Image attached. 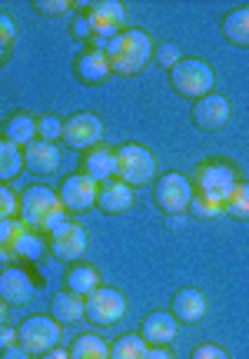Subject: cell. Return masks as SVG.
I'll list each match as a JSON object with an SVG mask.
<instances>
[{
    "instance_id": "obj_1",
    "label": "cell",
    "mask_w": 249,
    "mask_h": 359,
    "mask_svg": "<svg viewBox=\"0 0 249 359\" xmlns=\"http://www.w3.org/2000/svg\"><path fill=\"white\" fill-rule=\"evenodd\" d=\"M153 57V40L150 34L136 30V27H127L120 30L117 37L106 43V64H110V74H120V77H136Z\"/></svg>"
},
{
    "instance_id": "obj_2",
    "label": "cell",
    "mask_w": 249,
    "mask_h": 359,
    "mask_svg": "<svg viewBox=\"0 0 249 359\" xmlns=\"http://www.w3.org/2000/svg\"><path fill=\"white\" fill-rule=\"evenodd\" d=\"M17 219L37 233H50L66 219V210H64V203H60V196H57L50 187L34 183V187H27V190L20 193Z\"/></svg>"
},
{
    "instance_id": "obj_3",
    "label": "cell",
    "mask_w": 249,
    "mask_h": 359,
    "mask_svg": "<svg viewBox=\"0 0 249 359\" xmlns=\"http://www.w3.org/2000/svg\"><path fill=\"white\" fill-rule=\"evenodd\" d=\"M216 74H213L210 60H199V57H183L180 64L170 70V87L173 93H180L183 100H199L213 93Z\"/></svg>"
},
{
    "instance_id": "obj_4",
    "label": "cell",
    "mask_w": 249,
    "mask_h": 359,
    "mask_svg": "<svg viewBox=\"0 0 249 359\" xmlns=\"http://www.w3.org/2000/svg\"><path fill=\"white\" fill-rule=\"evenodd\" d=\"M157 177V156L143 143H120L117 147V180H123L130 190L146 187Z\"/></svg>"
},
{
    "instance_id": "obj_5",
    "label": "cell",
    "mask_w": 249,
    "mask_h": 359,
    "mask_svg": "<svg viewBox=\"0 0 249 359\" xmlns=\"http://www.w3.org/2000/svg\"><path fill=\"white\" fill-rule=\"evenodd\" d=\"M190 183H193V193L210 196V200H216V203H226L229 193H233V187L239 183V177L226 160H206V163H199V167L193 170Z\"/></svg>"
},
{
    "instance_id": "obj_6",
    "label": "cell",
    "mask_w": 249,
    "mask_h": 359,
    "mask_svg": "<svg viewBox=\"0 0 249 359\" xmlns=\"http://www.w3.org/2000/svg\"><path fill=\"white\" fill-rule=\"evenodd\" d=\"M153 203L166 217H186V210L193 203V183L183 173H159L153 180Z\"/></svg>"
},
{
    "instance_id": "obj_7",
    "label": "cell",
    "mask_w": 249,
    "mask_h": 359,
    "mask_svg": "<svg viewBox=\"0 0 249 359\" xmlns=\"http://www.w3.org/2000/svg\"><path fill=\"white\" fill-rule=\"evenodd\" d=\"M57 343H60V323L53 316H27L17 326V346L27 349L30 356H43L57 349Z\"/></svg>"
},
{
    "instance_id": "obj_8",
    "label": "cell",
    "mask_w": 249,
    "mask_h": 359,
    "mask_svg": "<svg viewBox=\"0 0 249 359\" xmlns=\"http://www.w3.org/2000/svg\"><path fill=\"white\" fill-rule=\"evenodd\" d=\"M127 316V299L113 286H100L83 299V320H90L93 326H117Z\"/></svg>"
},
{
    "instance_id": "obj_9",
    "label": "cell",
    "mask_w": 249,
    "mask_h": 359,
    "mask_svg": "<svg viewBox=\"0 0 249 359\" xmlns=\"http://www.w3.org/2000/svg\"><path fill=\"white\" fill-rule=\"evenodd\" d=\"M87 230L80 226L77 219H64L57 230L47 233V250H50L57 259H64V263H80V257L87 253Z\"/></svg>"
},
{
    "instance_id": "obj_10",
    "label": "cell",
    "mask_w": 249,
    "mask_h": 359,
    "mask_svg": "<svg viewBox=\"0 0 249 359\" xmlns=\"http://www.w3.org/2000/svg\"><path fill=\"white\" fill-rule=\"evenodd\" d=\"M60 140L66 143V147H73V150H90V147H97V143L104 140V120L97 114H90V110H83V114H73L64 120V137Z\"/></svg>"
},
{
    "instance_id": "obj_11",
    "label": "cell",
    "mask_w": 249,
    "mask_h": 359,
    "mask_svg": "<svg viewBox=\"0 0 249 359\" xmlns=\"http://www.w3.org/2000/svg\"><path fill=\"white\" fill-rule=\"evenodd\" d=\"M87 17H90V27H93V37H104V40H113L123 30L127 24V7L120 0H93L83 7Z\"/></svg>"
},
{
    "instance_id": "obj_12",
    "label": "cell",
    "mask_w": 249,
    "mask_h": 359,
    "mask_svg": "<svg viewBox=\"0 0 249 359\" xmlns=\"http://www.w3.org/2000/svg\"><path fill=\"white\" fill-rule=\"evenodd\" d=\"M60 203H64L66 213H87L97 206V183L90 177H83V173H73V177H66L60 183Z\"/></svg>"
},
{
    "instance_id": "obj_13",
    "label": "cell",
    "mask_w": 249,
    "mask_h": 359,
    "mask_svg": "<svg viewBox=\"0 0 249 359\" xmlns=\"http://www.w3.org/2000/svg\"><path fill=\"white\" fill-rule=\"evenodd\" d=\"M34 299V280L24 266H3L0 269V303L7 306H27Z\"/></svg>"
},
{
    "instance_id": "obj_14",
    "label": "cell",
    "mask_w": 249,
    "mask_h": 359,
    "mask_svg": "<svg viewBox=\"0 0 249 359\" xmlns=\"http://www.w3.org/2000/svg\"><path fill=\"white\" fill-rule=\"evenodd\" d=\"M226 120H229V100H226V97L206 93V97L193 100V123H197V130L216 133V130L226 127Z\"/></svg>"
},
{
    "instance_id": "obj_15",
    "label": "cell",
    "mask_w": 249,
    "mask_h": 359,
    "mask_svg": "<svg viewBox=\"0 0 249 359\" xmlns=\"http://www.w3.org/2000/svg\"><path fill=\"white\" fill-rule=\"evenodd\" d=\"M60 147L57 143H47V140H34L24 147V170L27 173H34V177H50L60 170Z\"/></svg>"
},
{
    "instance_id": "obj_16",
    "label": "cell",
    "mask_w": 249,
    "mask_h": 359,
    "mask_svg": "<svg viewBox=\"0 0 249 359\" xmlns=\"http://www.w3.org/2000/svg\"><path fill=\"white\" fill-rule=\"evenodd\" d=\"M206 309H210V303H206V296L199 293V290H193V286H183V290H176L170 299V313L176 323H183V326H193V323H199L203 316H206Z\"/></svg>"
},
{
    "instance_id": "obj_17",
    "label": "cell",
    "mask_w": 249,
    "mask_h": 359,
    "mask_svg": "<svg viewBox=\"0 0 249 359\" xmlns=\"http://www.w3.org/2000/svg\"><path fill=\"white\" fill-rule=\"evenodd\" d=\"M133 206V190L123 183V180H106L97 187V210L106 213V217H120V213H127Z\"/></svg>"
},
{
    "instance_id": "obj_18",
    "label": "cell",
    "mask_w": 249,
    "mask_h": 359,
    "mask_svg": "<svg viewBox=\"0 0 249 359\" xmlns=\"http://www.w3.org/2000/svg\"><path fill=\"white\" fill-rule=\"evenodd\" d=\"M180 333V323L173 320V313H146L140 323V336L146 346H170Z\"/></svg>"
},
{
    "instance_id": "obj_19",
    "label": "cell",
    "mask_w": 249,
    "mask_h": 359,
    "mask_svg": "<svg viewBox=\"0 0 249 359\" xmlns=\"http://www.w3.org/2000/svg\"><path fill=\"white\" fill-rule=\"evenodd\" d=\"M83 177H90L97 187L106 183V180H113L117 177V150H110L104 143L90 147V150L83 154Z\"/></svg>"
},
{
    "instance_id": "obj_20",
    "label": "cell",
    "mask_w": 249,
    "mask_h": 359,
    "mask_svg": "<svg viewBox=\"0 0 249 359\" xmlns=\"http://www.w3.org/2000/svg\"><path fill=\"white\" fill-rule=\"evenodd\" d=\"M73 77L87 87H97L110 77V64H106V53H97V50H80L73 57Z\"/></svg>"
},
{
    "instance_id": "obj_21",
    "label": "cell",
    "mask_w": 249,
    "mask_h": 359,
    "mask_svg": "<svg viewBox=\"0 0 249 359\" xmlns=\"http://www.w3.org/2000/svg\"><path fill=\"white\" fill-rule=\"evenodd\" d=\"M64 290L80 296V299H87L93 290H100V273L90 263H70L64 273Z\"/></svg>"
},
{
    "instance_id": "obj_22",
    "label": "cell",
    "mask_w": 249,
    "mask_h": 359,
    "mask_svg": "<svg viewBox=\"0 0 249 359\" xmlns=\"http://www.w3.org/2000/svg\"><path fill=\"white\" fill-rule=\"evenodd\" d=\"M3 140L13 147H27L37 140V116L30 114H10L3 120Z\"/></svg>"
},
{
    "instance_id": "obj_23",
    "label": "cell",
    "mask_w": 249,
    "mask_h": 359,
    "mask_svg": "<svg viewBox=\"0 0 249 359\" xmlns=\"http://www.w3.org/2000/svg\"><path fill=\"white\" fill-rule=\"evenodd\" d=\"M50 316L60 326H73V323L83 320V299L73 293H66V290H60V293L50 299Z\"/></svg>"
},
{
    "instance_id": "obj_24",
    "label": "cell",
    "mask_w": 249,
    "mask_h": 359,
    "mask_svg": "<svg viewBox=\"0 0 249 359\" xmlns=\"http://www.w3.org/2000/svg\"><path fill=\"white\" fill-rule=\"evenodd\" d=\"M223 37L236 47H249V7H233L223 17Z\"/></svg>"
},
{
    "instance_id": "obj_25",
    "label": "cell",
    "mask_w": 249,
    "mask_h": 359,
    "mask_svg": "<svg viewBox=\"0 0 249 359\" xmlns=\"http://www.w3.org/2000/svg\"><path fill=\"white\" fill-rule=\"evenodd\" d=\"M66 353H70V359H110L106 339L104 336H97V333H80Z\"/></svg>"
},
{
    "instance_id": "obj_26",
    "label": "cell",
    "mask_w": 249,
    "mask_h": 359,
    "mask_svg": "<svg viewBox=\"0 0 249 359\" xmlns=\"http://www.w3.org/2000/svg\"><path fill=\"white\" fill-rule=\"evenodd\" d=\"M13 257L17 259H37L40 253H43V233H37V230H30V226H20V233L13 236Z\"/></svg>"
},
{
    "instance_id": "obj_27",
    "label": "cell",
    "mask_w": 249,
    "mask_h": 359,
    "mask_svg": "<svg viewBox=\"0 0 249 359\" xmlns=\"http://www.w3.org/2000/svg\"><path fill=\"white\" fill-rule=\"evenodd\" d=\"M20 170H24V150L0 137V183H10L13 177H20Z\"/></svg>"
},
{
    "instance_id": "obj_28",
    "label": "cell",
    "mask_w": 249,
    "mask_h": 359,
    "mask_svg": "<svg viewBox=\"0 0 249 359\" xmlns=\"http://www.w3.org/2000/svg\"><path fill=\"white\" fill-rule=\"evenodd\" d=\"M146 343L140 333H130V336H120L117 343L110 346V359H146Z\"/></svg>"
},
{
    "instance_id": "obj_29",
    "label": "cell",
    "mask_w": 249,
    "mask_h": 359,
    "mask_svg": "<svg viewBox=\"0 0 249 359\" xmlns=\"http://www.w3.org/2000/svg\"><path fill=\"white\" fill-rule=\"evenodd\" d=\"M223 213H229L233 219H249V183L239 180L233 193H229V200L223 203Z\"/></svg>"
},
{
    "instance_id": "obj_30",
    "label": "cell",
    "mask_w": 249,
    "mask_h": 359,
    "mask_svg": "<svg viewBox=\"0 0 249 359\" xmlns=\"http://www.w3.org/2000/svg\"><path fill=\"white\" fill-rule=\"evenodd\" d=\"M20 226H24V223H20V219L13 217V219H0V263H3V266H13V236H17V233H20Z\"/></svg>"
},
{
    "instance_id": "obj_31",
    "label": "cell",
    "mask_w": 249,
    "mask_h": 359,
    "mask_svg": "<svg viewBox=\"0 0 249 359\" xmlns=\"http://www.w3.org/2000/svg\"><path fill=\"white\" fill-rule=\"evenodd\" d=\"M64 137V120L60 116H37V140H47V143H57Z\"/></svg>"
},
{
    "instance_id": "obj_32",
    "label": "cell",
    "mask_w": 249,
    "mask_h": 359,
    "mask_svg": "<svg viewBox=\"0 0 249 359\" xmlns=\"http://www.w3.org/2000/svg\"><path fill=\"white\" fill-rule=\"evenodd\" d=\"M153 60H157V67H166V74H170L173 67L183 60V53H180L176 43H157V47H153Z\"/></svg>"
},
{
    "instance_id": "obj_33",
    "label": "cell",
    "mask_w": 249,
    "mask_h": 359,
    "mask_svg": "<svg viewBox=\"0 0 249 359\" xmlns=\"http://www.w3.org/2000/svg\"><path fill=\"white\" fill-rule=\"evenodd\" d=\"M17 206H20V196L7 183H0V219H13L17 217Z\"/></svg>"
},
{
    "instance_id": "obj_34",
    "label": "cell",
    "mask_w": 249,
    "mask_h": 359,
    "mask_svg": "<svg viewBox=\"0 0 249 359\" xmlns=\"http://www.w3.org/2000/svg\"><path fill=\"white\" fill-rule=\"evenodd\" d=\"M190 213H197V217H216V213H223V203H216V200H210V196H199V193H193V203H190Z\"/></svg>"
},
{
    "instance_id": "obj_35",
    "label": "cell",
    "mask_w": 249,
    "mask_h": 359,
    "mask_svg": "<svg viewBox=\"0 0 249 359\" xmlns=\"http://www.w3.org/2000/svg\"><path fill=\"white\" fill-rule=\"evenodd\" d=\"M34 11L43 13V17H60V13L73 11V4L70 0H34Z\"/></svg>"
},
{
    "instance_id": "obj_36",
    "label": "cell",
    "mask_w": 249,
    "mask_h": 359,
    "mask_svg": "<svg viewBox=\"0 0 249 359\" xmlns=\"http://www.w3.org/2000/svg\"><path fill=\"white\" fill-rule=\"evenodd\" d=\"M70 37H73V40H87V43L93 40V27H90V17H87V11L73 13V24H70Z\"/></svg>"
},
{
    "instance_id": "obj_37",
    "label": "cell",
    "mask_w": 249,
    "mask_h": 359,
    "mask_svg": "<svg viewBox=\"0 0 249 359\" xmlns=\"http://www.w3.org/2000/svg\"><path fill=\"white\" fill-rule=\"evenodd\" d=\"M190 359H229V353H226L223 346H213V343H203V346H197L193 353H190Z\"/></svg>"
},
{
    "instance_id": "obj_38",
    "label": "cell",
    "mask_w": 249,
    "mask_h": 359,
    "mask_svg": "<svg viewBox=\"0 0 249 359\" xmlns=\"http://www.w3.org/2000/svg\"><path fill=\"white\" fill-rule=\"evenodd\" d=\"M13 37H17V27H13L10 13L0 11V40H7V43H13Z\"/></svg>"
},
{
    "instance_id": "obj_39",
    "label": "cell",
    "mask_w": 249,
    "mask_h": 359,
    "mask_svg": "<svg viewBox=\"0 0 249 359\" xmlns=\"http://www.w3.org/2000/svg\"><path fill=\"white\" fill-rule=\"evenodd\" d=\"M10 346H17V330L3 323V326H0V353H3V349H10Z\"/></svg>"
},
{
    "instance_id": "obj_40",
    "label": "cell",
    "mask_w": 249,
    "mask_h": 359,
    "mask_svg": "<svg viewBox=\"0 0 249 359\" xmlns=\"http://www.w3.org/2000/svg\"><path fill=\"white\" fill-rule=\"evenodd\" d=\"M146 359H173L170 346H150L146 349Z\"/></svg>"
},
{
    "instance_id": "obj_41",
    "label": "cell",
    "mask_w": 249,
    "mask_h": 359,
    "mask_svg": "<svg viewBox=\"0 0 249 359\" xmlns=\"http://www.w3.org/2000/svg\"><path fill=\"white\" fill-rule=\"evenodd\" d=\"M0 359H30V353L20 349V346H10V349H3V353H0Z\"/></svg>"
},
{
    "instance_id": "obj_42",
    "label": "cell",
    "mask_w": 249,
    "mask_h": 359,
    "mask_svg": "<svg viewBox=\"0 0 249 359\" xmlns=\"http://www.w3.org/2000/svg\"><path fill=\"white\" fill-rule=\"evenodd\" d=\"M40 359H70V353L66 349H50V353H43Z\"/></svg>"
},
{
    "instance_id": "obj_43",
    "label": "cell",
    "mask_w": 249,
    "mask_h": 359,
    "mask_svg": "<svg viewBox=\"0 0 249 359\" xmlns=\"http://www.w3.org/2000/svg\"><path fill=\"white\" fill-rule=\"evenodd\" d=\"M7 57H10V43H7V40H0V64H3Z\"/></svg>"
},
{
    "instance_id": "obj_44",
    "label": "cell",
    "mask_w": 249,
    "mask_h": 359,
    "mask_svg": "<svg viewBox=\"0 0 249 359\" xmlns=\"http://www.w3.org/2000/svg\"><path fill=\"white\" fill-rule=\"evenodd\" d=\"M166 226H170V230H180V226H183V217H166Z\"/></svg>"
},
{
    "instance_id": "obj_45",
    "label": "cell",
    "mask_w": 249,
    "mask_h": 359,
    "mask_svg": "<svg viewBox=\"0 0 249 359\" xmlns=\"http://www.w3.org/2000/svg\"><path fill=\"white\" fill-rule=\"evenodd\" d=\"M7 323V303H0V326Z\"/></svg>"
}]
</instances>
